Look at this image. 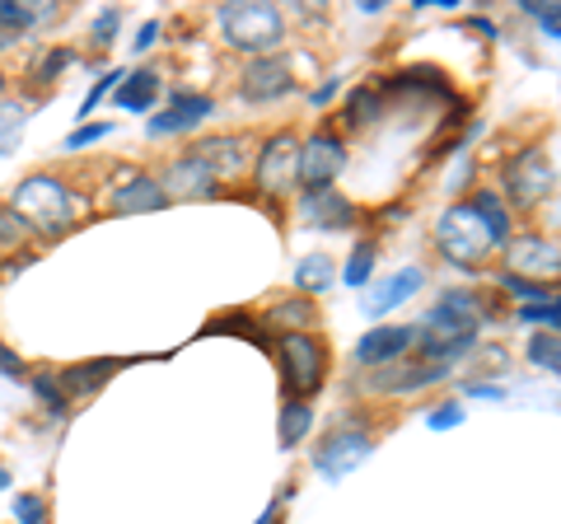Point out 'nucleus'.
Masks as SVG:
<instances>
[{
    "label": "nucleus",
    "mask_w": 561,
    "mask_h": 524,
    "mask_svg": "<svg viewBox=\"0 0 561 524\" xmlns=\"http://www.w3.org/2000/svg\"><path fill=\"white\" fill-rule=\"evenodd\" d=\"M253 187L257 197H286L300 187V141L290 132L262 141V150L253 155Z\"/></svg>",
    "instance_id": "423d86ee"
},
{
    "label": "nucleus",
    "mask_w": 561,
    "mask_h": 524,
    "mask_svg": "<svg viewBox=\"0 0 561 524\" xmlns=\"http://www.w3.org/2000/svg\"><path fill=\"white\" fill-rule=\"evenodd\" d=\"M66 66H76V47H66V43H51V47H43L38 57H33V66L24 71L28 90L43 99V94L51 90V84L61 80V71H66Z\"/></svg>",
    "instance_id": "4be33fe9"
},
{
    "label": "nucleus",
    "mask_w": 561,
    "mask_h": 524,
    "mask_svg": "<svg viewBox=\"0 0 561 524\" xmlns=\"http://www.w3.org/2000/svg\"><path fill=\"white\" fill-rule=\"evenodd\" d=\"M505 262H511V272L524 276V282L534 276L538 286H548V282L561 276V243L548 239V235H538V230L511 235V243H505Z\"/></svg>",
    "instance_id": "6e6552de"
},
{
    "label": "nucleus",
    "mask_w": 561,
    "mask_h": 524,
    "mask_svg": "<svg viewBox=\"0 0 561 524\" xmlns=\"http://www.w3.org/2000/svg\"><path fill=\"white\" fill-rule=\"evenodd\" d=\"M332 282H337V272H332V258H323V253H313L295 267V286H300V295H323Z\"/></svg>",
    "instance_id": "c756f323"
},
{
    "label": "nucleus",
    "mask_w": 561,
    "mask_h": 524,
    "mask_svg": "<svg viewBox=\"0 0 561 524\" xmlns=\"http://www.w3.org/2000/svg\"><path fill=\"white\" fill-rule=\"evenodd\" d=\"M468 173H472V160L463 155V160H459V169L449 173V192H459V187H463V179H468Z\"/></svg>",
    "instance_id": "a18cd8bd"
},
{
    "label": "nucleus",
    "mask_w": 561,
    "mask_h": 524,
    "mask_svg": "<svg viewBox=\"0 0 561 524\" xmlns=\"http://www.w3.org/2000/svg\"><path fill=\"white\" fill-rule=\"evenodd\" d=\"M421 286H426V272H421V267H402V272H393V276H383L379 286H370V300H365V314H370V319H383L389 309L408 305Z\"/></svg>",
    "instance_id": "6ab92c4d"
},
{
    "label": "nucleus",
    "mask_w": 561,
    "mask_h": 524,
    "mask_svg": "<svg viewBox=\"0 0 561 524\" xmlns=\"http://www.w3.org/2000/svg\"><path fill=\"white\" fill-rule=\"evenodd\" d=\"M375 454V435L365 426H332L319 449H313V474H323L328 482H342L346 474H356V468Z\"/></svg>",
    "instance_id": "0eeeda50"
},
{
    "label": "nucleus",
    "mask_w": 561,
    "mask_h": 524,
    "mask_svg": "<svg viewBox=\"0 0 561 524\" xmlns=\"http://www.w3.org/2000/svg\"><path fill=\"white\" fill-rule=\"evenodd\" d=\"M496 282H501V291H511V295H519V300H529V305H542V300H548V286L524 282V276H515V272H501Z\"/></svg>",
    "instance_id": "c9c22d12"
},
{
    "label": "nucleus",
    "mask_w": 561,
    "mask_h": 524,
    "mask_svg": "<svg viewBox=\"0 0 561 524\" xmlns=\"http://www.w3.org/2000/svg\"><path fill=\"white\" fill-rule=\"evenodd\" d=\"M389 117V99H383V90L379 84H360V90H351V99H346V122L351 127H379V122Z\"/></svg>",
    "instance_id": "a878e982"
},
{
    "label": "nucleus",
    "mask_w": 561,
    "mask_h": 524,
    "mask_svg": "<svg viewBox=\"0 0 561 524\" xmlns=\"http://www.w3.org/2000/svg\"><path fill=\"white\" fill-rule=\"evenodd\" d=\"M169 197L154 173H140L131 169L122 183L108 187V216H150V212H164Z\"/></svg>",
    "instance_id": "4468645a"
},
{
    "label": "nucleus",
    "mask_w": 561,
    "mask_h": 524,
    "mask_svg": "<svg viewBox=\"0 0 561 524\" xmlns=\"http://www.w3.org/2000/svg\"><path fill=\"white\" fill-rule=\"evenodd\" d=\"M14 520L20 524H47V497L43 492H14Z\"/></svg>",
    "instance_id": "72a5a7b5"
},
{
    "label": "nucleus",
    "mask_w": 561,
    "mask_h": 524,
    "mask_svg": "<svg viewBox=\"0 0 561 524\" xmlns=\"http://www.w3.org/2000/svg\"><path fill=\"white\" fill-rule=\"evenodd\" d=\"M529 361H534V365H542V371L561 375V338H552V333H538V338L529 342Z\"/></svg>",
    "instance_id": "2f4dec72"
},
{
    "label": "nucleus",
    "mask_w": 561,
    "mask_h": 524,
    "mask_svg": "<svg viewBox=\"0 0 561 524\" xmlns=\"http://www.w3.org/2000/svg\"><path fill=\"white\" fill-rule=\"evenodd\" d=\"M276 520H280V501H272V505H267V511H262V515H257L253 524H276Z\"/></svg>",
    "instance_id": "49530a36"
},
{
    "label": "nucleus",
    "mask_w": 561,
    "mask_h": 524,
    "mask_svg": "<svg viewBox=\"0 0 561 524\" xmlns=\"http://www.w3.org/2000/svg\"><path fill=\"white\" fill-rule=\"evenodd\" d=\"M524 5V14H529V20H538L542 24V33H548V38H561V0L557 5H538V0H519Z\"/></svg>",
    "instance_id": "f704fd0d"
},
{
    "label": "nucleus",
    "mask_w": 561,
    "mask_h": 524,
    "mask_svg": "<svg viewBox=\"0 0 561 524\" xmlns=\"http://www.w3.org/2000/svg\"><path fill=\"white\" fill-rule=\"evenodd\" d=\"M280 361V379H286V394L309 403L313 394L323 389V371H328V346L313 333H286L276 346Z\"/></svg>",
    "instance_id": "20e7f679"
},
{
    "label": "nucleus",
    "mask_w": 561,
    "mask_h": 524,
    "mask_svg": "<svg viewBox=\"0 0 561 524\" xmlns=\"http://www.w3.org/2000/svg\"><path fill=\"white\" fill-rule=\"evenodd\" d=\"M28 389H33V398L47 408V417H61L70 412V398H66V389H61V379L51 375V371H28Z\"/></svg>",
    "instance_id": "cd10ccee"
},
{
    "label": "nucleus",
    "mask_w": 561,
    "mask_h": 524,
    "mask_svg": "<svg viewBox=\"0 0 561 524\" xmlns=\"http://www.w3.org/2000/svg\"><path fill=\"white\" fill-rule=\"evenodd\" d=\"M33 103H38V99H28V94H10V90L0 94V155H10L14 146H20Z\"/></svg>",
    "instance_id": "b1692460"
},
{
    "label": "nucleus",
    "mask_w": 561,
    "mask_h": 524,
    "mask_svg": "<svg viewBox=\"0 0 561 524\" xmlns=\"http://www.w3.org/2000/svg\"><path fill=\"white\" fill-rule=\"evenodd\" d=\"M28 239H33V230L10 212V202H0V253H20V249H28Z\"/></svg>",
    "instance_id": "7c9ffc66"
},
{
    "label": "nucleus",
    "mask_w": 561,
    "mask_h": 524,
    "mask_svg": "<svg viewBox=\"0 0 561 524\" xmlns=\"http://www.w3.org/2000/svg\"><path fill=\"white\" fill-rule=\"evenodd\" d=\"M103 136H113V122H80V127L66 136V150H84V146L103 141Z\"/></svg>",
    "instance_id": "e433bc0d"
},
{
    "label": "nucleus",
    "mask_w": 561,
    "mask_h": 524,
    "mask_svg": "<svg viewBox=\"0 0 561 524\" xmlns=\"http://www.w3.org/2000/svg\"><path fill=\"white\" fill-rule=\"evenodd\" d=\"M375 262H379V243H375V239H360L356 249H351L346 267H342V282H346L351 291L370 286V276H375Z\"/></svg>",
    "instance_id": "c85d7f7f"
},
{
    "label": "nucleus",
    "mask_w": 561,
    "mask_h": 524,
    "mask_svg": "<svg viewBox=\"0 0 561 524\" xmlns=\"http://www.w3.org/2000/svg\"><path fill=\"white\" fill-rule=\"evenodd\" d=\"M478 323H482V300L468 291H445L440 305L426 309V319H421V338H435V342H459L472 352V342H478Z\"/></svg>",
    "instance_id": "39448f33"
},
{
    "label": "nucleus",
    "mask_w": 561,
    "mask_h": 524,
    "mask_svg": "<svg viewBox=\"0 0 561 524\" xmlns=\"http://www.w3.org/2000/svg\"><path fill=\"white\" fill-rule=\"evenodd\" d=\"M220 38L234 52H249L253 57H276V47L286 43V14L267 0H243V5H220L216 14Z\"/></svg>",
    "instance_id": "f03ea898"
},
{
    "label": "nucleus",
    "mask_w": 561,
    "mask_h": 524,
    "mask_svg": "<svg viewBox=\"0 0 561 524\" xmlns=\"http://www.w3.org/2000/svg\"><path fill=\"white\" fill-rule=\"evenodd\" d=\"M552 183H557V173L542 150H519L515 160L505 164V192H511L515 206H538L552 192Z\"/></svg>",
    "instance_id": "9d476101"
},
{
    "label": "nucleus",
    "mask_w": 561,
    "mask_h": 524,
    "mask_svg": "<svg viewBox=\"0 0 561 524\" xmlns=\"http://www.w3.org/2000/svg\"><path fill=\"white\" fill-rule=\"evenodd\" d=\"M5 202H10V212L20 216L38 239H61V235L76 230V220L84 216L80 192L70 187L61 173H51V169L24 173V179L10 187Z\"/></svg>",
    "instance_id": "f257e3e1"
},
{
    "label": "nucleus",
    "mask_w": 561,
    "mask_h": 524,
    "mask_svg": "<svg viewBox=\"0 0 561 524\" xmlns=\"http://www.w3.org/2000/svg\"><path fill=\"white\" fill-rule=\"evenodd\" d=\"M435 249H440V258L449 262V267L478 272V262L496 249V243H491V235L482 230V220L468 202H454L449 212L435 220Z\"/></svg>",
    "instance_id": "7ed1b4c3"
},
{
    "label": "nucleus",
    "mask_w": 561,
    "mask_h": 524,
    "mask_svg": "<svg viewBox=\"0 0 561 524\" xmlns=\"http://www.w3.org/2000/svg\"><path fill=\"white\" fill-rule=\"evenodd\" d=\"M160 71L154 66H140V71H131L127 80L117 84V94H113V103L117 109H127V113H150L154 109V99H160Z\"/></svg>",
    "instance_id": "412c9836"
},
{
    "label": "nucleus",
    "mask_w": 561,
    "mask_h": 524,
    "mask_svg": "<svg viewBox=\"0 0 561 524\" xmlns=\"http://www.w3.org/2000/svg\"><path fill=\"white\" fill-rule=\"evenodd\" d=\"M524 323H542V328H561V300H542V305H524L519 309Z\"/></svg>",
    "instance_id": "58836bf2"
},
{
    "label": "nucleus",
    "mask_w": 561,
    "mask_h": 524,
    "mask_svg": "<svg viewBox=\"0 0 561 524\" xmlns=\"http://www.w3.org/2000/svg\"><path fill=\"white\" fill-rule=\"evenodd\" d=\"M0 375H5V379H28V361L14 352V346H5V342H0Z\"/></svg>",
    "instance_id": "a19ab883"
},
{
    "label": "nucleus",
    "mask_w": 561,
    "mask_h": 524,
    "mask_svg": "<svg viewBox=\"0 0 561 524\" xmlns=\"http://www.w3.org/2000/svg\"><path fill=\"white\" fill-rule=\"evenodd\" d=\"M117 371H122V361H80V365H66L57 379H61L66 398H90V394H99Z\"/></svg>",
    "instance_id": "aec40b11"
},
{
    "label": "nucleus",
    "mask_w": 561,
    "mask_h": 524,
    "mask_svg": "<svg viewBox=\"0 0 561 524\" xmlns=\"http://www.w3.org/2000/svg\"><path fill=\"white\" fill-rule=\"evenodd\" d=\"M160 187H164L169 202H202V197H216L220 179H216V173H210L192 150H183V155H173V160L164 164Z\"/></svg>",
    "instance_id": "ddd939ff"
},
{
    "label": "nucleus",
    "mask_w": 561,
    "mask_h": 524,
    "mask_svg": "<svg viewBox=\"0 0 561 524\" xmlns=\"http://www.w3.org/2000/svg\"><path fill=\"white\" fill-rule=\"evenodd\" d=\"M267 323L280 328V338L286 333H309V328L319 323V305H309V295H290V300H276L267 309Z\"/></svg>",
    "instance_id": "393cba45"
},
{
    "label": "nucleus",
    "mask_w": 561,
    "mask_h": 524,
    "mask_svg": "<svg viewBox=\"0 0 561 524\" xmlns=\"http://www.w3.org/2000/svg\"><path fill=\"white\" fill-rule=\"evenodd\" d=\"M449 365H431V361H393L383 365V371H375L370 379H365V389L370 394H416L426 389V384H440Z\"/></svg>",
    "instance_id": "f3484780"
},
{
    "label": "nucleus",
    "mask_w": 561,
    "mask_h": 524,
    "mask_svg": "<svg viewBox=\"0 0 561 524\" xmlns=\"http://www.w3.org/2000/svg\"><path fill=\"white\" fill-rule=\"evenodd\" d=\"M122 80H127V71H108V76H99V80L90 84V94L80 99V117H94V109H99V103L108 99V94H117V84H122Z\"/></svg>",
    "instance_id": "473e14b6"
},
{
    "label": "nucleus",
    "mask_w": 561,
    "mask_h": 524,
    "mask_svg": "<svg viewBox=\"0 0 561 524\" xmlns=\"http://www.w3.org/2000/svg\"><path fill=\"white\" fill-rule=\"evenodd\" d=\"M459 422H463V408H459V403H440V408L426 412V426H431V431H454Z\"/></svg>",
    "instance_id": "ea45409f"
},
{
    "label": "nucleus",
    "mask_w": 561,
    "mask_h": 524,
    "mask_svg": "<svg viewBox=\"0 0 561 524\" xmlns=\"http://www.w3.org/2000/svg\"><path fill=\"white\" fill-rule=\"evenodd\" d=\"M0 492H10V468L0 464Z\"/></svg>",
    "instance_id": "de8ad7c7"
},
{
    "label": "nucleus",
    "mask_w": 561,
    "mask_h": 524,
    "mask_svg": "<svg viewBox=\"0 0 561 524\" xmlns=\"http://www.w3.org/2000/svg\"><path fill=\"white\" fill-rule=\"evenodd\" d=\"M300 216H305L309 225H319V230H328V235H346L351 225H356V206H351L342 192L323 187V192H305Z\"/></svg>",
    "instance_id": "a211bd4d"
},
{
    "label": "nucleus",
    "mask_w": 561,
    "mask_h": 524,
    "mask_svg": "<svg viewBox=\"0 0 561 524\" xmlns=\"http://www.w3.org/2000/svg\"><path fill=\"white\" fill-rule=\"evenodd\" d=\"M154 43H160V20H146V24H140V33H136V52H150Z\"/></svg>",
    "instance_id": "79ce46f5"
},
{
    "label": "nucleus",
    "mask_w": 561,
    "mask_h": 524,
    "mask_svg": "<svg viewBox=\"0 0 561 524\" xmlns=\"http://www.w3.org/2000/svg\"><path fill=\"white\" fill-rule=\"evenodd\" d=\"M472 212H478V220H482V230L491 235V243H511V235H515V220H511V206L501 202V192H491V187H482V192H472Z\"/></svg>",
    "instance_id": "5701e85b"
},
{
    "label": "nucleus",
    "mask_w": 561,
    "mask_h": 524,
    "mask_svg": "<svg viewBox=\"0 0 561 524\" xmlns=\"http://www.w3.org/2000/svg\"><path fill=\"white\" fill-rule=\"evenodd\" d=\"M416 328H402V323H379L370 328L360 342H356V365H365V371H383V365L402 361L416 346Z\"/></svg>",
    "instance_id": "2eb2a0df"
},
{
    "label": "nucleus",
    "mask_w": 561,
    "mask_h": 524,
    "mask_svg": "<svg viewBox=\"0 0 561 524\" xmlns=\"http://www.w3.org/2000/svg\"><path fill=\"white\" fill-rule=\"evenodd\" d=\"M468 398H491V403H501L505 398V384H463Z\"/></svg>",
    "instance_id": "37998d69"
},
{
    "label": "nucleus",
    "mask_w": 561,
    "mask_h": 524,
    "mask_svg": "<svg viewBox=\"0 0 561 524\" xmlns=\"http://www.w3.org/2000/svg\"><path fill=\"white\" fill-rule=\"evenodd\" d=\"M192 155L216 173V179H239L243 169H249L253 160V150H249V136H239V132H216V136H206V141L192 146Z\"/></svg>",
    "instance_id": "dca6fc26"
},
{
    "label": "nucleus",
    "mask_w": 561,
    "mask_h": 524,
    "mask_svg": "<svg viewBox=\"0 0 561 524\" xmlns=\"http://www.w3.org/2000/svg\"><path fill=\"white\" fill-rule=\"evenodd\" d=\"M342 169H346V146H342V136L319 132V136H309V141H300V187H305V192L332 187Z\"/></svg>",
    "instance_id": "1a4fd4ad"
},
{
    "label": "nucleus",
    "mask_w": 561,
    "mask_h": 524,
    "mask_svg": "<svg viewBox=\"0 0 561 524\" xmlns=\"http://www.w3.org/2000/svg\"><path fill=\"white\" fill-rule=\"evenodd\" d=\"M286 94H295V71H290L286 57H253V61H243V71H239V99H249V103H276V99H286Z\"/></svg>",
    "instance_id": "9b49d317"
},
{
    "label": "nucleus",
    "mask_w": 561,
    "mask_h": 524,
    "mask_svg": "<svg viewBox=\"0 0 561 524\" xmlns=\"http://www.w3.org/2000/svg\"><path fill=\"white\" fill-rule=\"evenodd\" d=\"M5 90H10V76H5V71H0V94H5Z\"/></svg>",
    "instance_id": "09e8293b"
},
{
    "label": "nucleus",
    "mask_w": 561,
    "mask_h": 524,
    "mask_svg": "<svg viewBox=\"0 0 561 524\" xmlns=\"http://www.w3.org/2000/svg\"><path fill=\"white\" fill-rule=\"evenodd\" d=\"M309 431H313V408L300 403V398H286V403H280V422H276V441H280V449H295Z\"/></svg>",
    "instance_id": "bb28decb"
},
{
    "label": "nucleus",
    "mask_w": 561,
    "mask_h": 524,
    "mask_svg": "<svg viewBox=\"0 0 561 524\" xmlns=\"http://www.w3.org/2000/svg\"><path fill=\"white\" fill-rule=\"evenodd\" d=\"M210 113H216L210 94H197V90H169V103L150 117V127H146V132L154 136V141H160V136H183V132H197Z\"/></svg>",
    "instance_id": "f8f14e48"
},
{
    "label": "nucleus",
    "mask_w": 561,
    "mask_h": 524,
    "mask_svg": "<svg viewBox=\"0 0 561 524\" xmlns=\"http://www.w3.org/2000/svg\"><path fill=\"white\" fill-rule=\"evenodd\" d=\"M337 90H342V80H328L323 90H313V94H309V99H313V109H328V103L337 99Z\"/></svg>",
    "instance_id": "c03bdc74"
},
{
    "label": "nucleus",
    "mask_w": 561,
    "mask_h": 524,
    "mask_svg": "<svg viewBox=\"0 0 561 524\" xmlns=\"http://www.w3.org/2000/svg\"><path fill=\"white\" fill-rule=\"evenodd\" d=\"M117 29H122V10H117V5H108V10H103L99 20L90 24V43H94V47H108V43L117 38Z\"/></svg>",
    "instance_id": "4c0bfd02"
}]
</instances>
